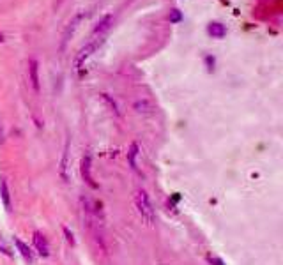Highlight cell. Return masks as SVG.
Returning a JSON list of instances; mask_svg holds the SVG:
<instances>
[{"mask_svg":"<svg viewBox=\"0 0 283 265\" xmlns=\"http://www.w3.org/2000/svg\"><path fill=\"white\" fill-rule=\"evenodd\" d=\"M32 240H34V247L37 249L41 256H48L50 255V246H48V240L44 237L41 232H34L32 235Z\"/></svg>","mask_w":283,"mask_h":265,"instance_id":"277c9868","label":"cell"},{"mask_svg":"<svg viewBox=\"0 0 283 265\" xmlns=\"http://www.w3.org/2000/svg\"><path fill=\"white\" fill-rule=\"evenodd\" d=\"M2 41H4V35H2V34H0V43H2Z\"/></svg>","mask_w":283,"mask_h":265,"instance_id":"e0dca14e","label":"cell"},{"mask_svg":"<svg viewBox=\"0 0 283 265\" xmlns=\"http://www.w3.org/2000/svg\"><path fill=\"white\" fill-rule=\"evenodd\" d=\"M137 154H138V143H131V149H129V152H128V159H129V164H131L133 170H138L137 161H135Z\"/></svg>","mask_w":283,"mask_h":265,"instance_id":"30bf717a","label":"cell"},{"mask_svg":"<svg viewBox=\"0 0 283 265\" xmlns=\"http://www.w3.org/2000/svg\"><path fill=\"white\" fill-rule=\"evenodd\" d=\"M205 64H207V69L209 71L214 69V58H212V57H205Z\"/></svg>","mask_w":283,"mask_h":265,"instance_id":"9a60e30c","label":"cell"},{"mask_svg":"<svg viewBox=\"0 0 283 265\" xmlns=\"http://www.w3.org/2000/svg\"><path fill=\"white\" fill-rule=\"evenodd\" d=\"M28 76H30V83L34 90H39V64L37 60H28Z\"/></svg>","mask_w":283,"mask_h":265,"instance_id":"5b68a950","label":"cell"},{"mask_svg":"<svg viewBox=\"0 0 283 265\" xmlns=\"http://www.w3.org/2000/svg\"><path fill=\"white\" fill-rule=\"evenodd\" d=\"M80 170H82V177H84V181L87 182L92 189H97V184L94 182L92 179V173H90V154H85L82 158V164H80Z\"/></svg>","mask_w":283,"mask_h":265,"instance_id":"3957f363","label":"cell"},{"mask_svg":"<svg viewBox=\"0 0 283 265\" xmlns=\"http://www.w3.org/2000/svg\"><path fill=\"white\" fill-rule=\"evenodd\" d=\"M101 43V39H94L92 43H88L85 48H82L78 52V55H76V58H75V69H80V67L84 66V62L87 60L90 55H92V52L97 48V44Z\"/></svg>","mask_w":283,"mask_h":265,"instance_id":"7a4b0ae2","label":"cell"},{"mask_svg":"<svg viewBox=\"0 0 283 265\" xmlns=\"http://www.w3.org/2000/svg\"><path fill=\"white\" fill-rule=\"evenodd\" d=\"M207 34L212 35V37H216V39H221V37H225L226 28H225V25H221V23L212 22L207 25Z\"/></svg>","mask_w":283,"mask_h":265,"instance_id":"52a82bcc","label":"cell"},{"mask_svg":"<svg viewBox=\"0 0 283 265\" xmlns=\"http://www.w3.org/2000/svg\"><path fill=\"white\" fill-rule=\"evenodd\" d=\"M209 260H211V264H214V265H223L220 260H218V258H212V256H211V258H209Z\"/></svg>","mask_w":283,"mask_h":265,"instance_id":"2e32d148","label":"cell"},{"mask_svg":"<svg viewBox=\"0 0 283 265\" xmlns=\"http://www.w3.org/2000/svg\"><path fill=\"white\" fill-rule=\"evenodd\" d=\"M0 194H2V202H4V207L7 211H11V194H9L7 189V182L0 181Z\"/></svg>","mask_w":283,"mask_h":265,"instance_id":"9c48e42d","label":"cell"},{"mask_svg":"<svg viewBox=\"0 0 283 265\" xmlns=\"http://www.w3.org/2000/svg\"><path fill=\"white\" fill-rule=\"evenodd\" d=\"M170 22L172 23H177V22H181L182 20V14H181V11L179 9H173V11H170Z\"/></svg>","mask_w":283,"mask_h":265,"instance_id":"4fadbf2b","label":"cell"},{"mask_svg":"<svg viewBox=\"0 0 283 265\" xmlns=\"http://www.w3.org/2000/svg\"><path fill=\"white\" fill-rule=\"evenodd\" d=\"M62 230H64V235H66V238H67V242H69L71 244V246H75V237H73V234H71V232H69V228H66V226H64V228H62Z\"/></svg>","mask_w":283,"mask_h":265,"instance_id":"5bb4252c","label":"cell"},{"mask_svg":"<svg viewBox=\"0 0 283 265\" xmlns=\"http://www.w3.org/2000/svg\"><path fill=\"white\" fill-rule=\"evenodd\" d=\"M135 207H137L138 214H140L142 221L145 225H152L154 223V209H152V203L149 200V194L143 189H138L135 193Z\"/></svg>","mask_w":283,"mask_h":265,"instance_id":"6da1fadb","label":"cell"},{"mask_svg":"<svg viewBox=\"0 0 283 265\" xmlns=\"http://www.w3.org/2000/svg\"><path fill=\"white\" fill-rule=\"evenodd\" d=\"M135 110H137L138 113H150V111H152V105H150L149 101H138L135 103Z\"/></svg>","mask_w":283,"mask_h":265,"instance_id":"7c38bea8","label":"cell"},{"mask_svg":"<svg viewBox=\"0 0 283 265\" xmlns=\"http://www.w3.org/2000/svg\"><path fill=\"white\" fill-rule=\"evenodd\" d=\"M14 244H16V247H18V251H20V255L25 258V262H28V264H32L34 262V255H32V251H30V247L27 246L25 242H23L22 238H14Z\"/></svg>","mask_w":283,"mask_h":265,"instance_id":"8992f818","label":"cell"},{"mask_svg":"<svg viewBox=\"0 0 283 265\" xmlns=\"http://www.w3.org/2000/svg\"><path fill=\"white\" fill-rule=\"evenodd\" d=\"M112 20H113L112 16H106V18H103L101 22L97 23V26L94 28V39H101V35L105 34V32L108 30V28H110Z\"/></svg>","mask_w":283,"mask_h":265,"instance_id":"ba28073f","label":"cell"},{"mask_svg":"<svg viewBox=\"0 0 283 265\" xmlns=\"http://www.w3.org/2000/svg\"><path fill=\"white\" fill-rule=\"evenodd\" d=\"M67 159H69V154H67V147H66V152H64V158H62V163H60V177L64 181H69V175H67Z\"/></svg>","mask_w":283,"mask_h":265,"instance_id":"8fae6325","label":"cell"}]
</instances>
